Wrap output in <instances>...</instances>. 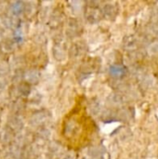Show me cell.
<instances>
[{
  "mask_svg": "<svg viewBox=\"0 0 158 159\" xmlns=\"http://www.w3.org/2000/svg\"><path fill=\"white\" fill-rule=\"evenodd\" d=\"M85 17L90 23H96L102 18V8L99 7L97 2H88L85 7Z\"/></svg>",
  "mask_w": 158,
  "mask_h": 159,
  "instance_id": "6da1fadb",
  "label": "cell"
},
{
  "mask_svg": "<svg viewBox=\"0 0 158 159\" xmlns=\"http://www.w3.org/2000/svg\"><path fill=\"white\" fill-rule=\"evenodd\" d=\"M51 114L47 110H39L34 112L30 117V124L35 128H44L45 125L50 120Z\"/></svg>",
  "mask_w": 158,
  "mask_h": 159,
  "instance_id": "7a4b0ae2",
  "label": "cell"
},
{
  "mask_svg": "<svg viewBox=\"0 0 158 159\" xmlns=\"http://www.w3.org/2000/svg\"><path fill=\"white\" fill-rule=\"evenodd\" d=\"M82 33H83V27L79 22V20L74 18L69 19L67 23V30H66L67 36L70 38H74L81 35Z\"/></svg>",
  "mask_w": 158,
  "mask_h": 159,
  "instance_id": "3957f363",
  "label": "cell"
},
{
  "mask_svg": "<svg viewBox=\"0 0 158 159\" xmlns=\"http://www.w3.org/2000/svg\"><path fill=\"white\" fill-rule=\"evenodd\" d=\"M53 55L57 61H63L67 55L66 44L63 38H58L55 40L54 46L52 48Z\"/></svg>",
  "mask_w": 158,
  "mask_h": 159,
  "instance_id": "277c9868",
  "label": "cell"
},
{
  "mask_svg": "<svg viewBox=\"0 0 158 159\" xmlns=\"http://www.w3.org/2000/svg\"><path fill=\"white\" fill-rule=\"evenodd\" d=\"M40 80V73L36 69H28L22 73V81L30 86L36 85Z\"/></svg>",
  "mask_w": 158,
  "mask_h": 159,
  "instance_id": "5b68a950",
  "label": "cell"
},
{
  "mask_svg": "<svg viewBox=\"0 0 158 159\" xmlns=\"http://www.w3.org/2000/svg\"><path fill=\"white\" fill-rule=\"evenodd\" d=\"M16 134L10 128L6 126L0 132V143L4 146H9L13 143Z\"/></svg>",
  "mask_w": 158,
  "mask_h": 159,
  "instance_id": "8992f818",
  "label": "cell"
},
{
  "mask_svg": "<svg viewBox=\"0 0 158 159\" xmlns=\"http://www.w3.org/2000/svg\"><path fill=\"white\" fill-rule=\"evenodd\" d=\"M118 12V8L115 4L113 3H107L102 7V17L108 20H113L116 17Z\"/></svg>",
  "mask_w": 158,
  "mask_h": 159,
  "instance_id": "52a82bcc",
  "label": "cell"
},
{
  "mask_svg": "<svg viewBox=\"0 0 158 159\" xmlns=\"http://www.w3.org/2000/svg\"><path fill=\"white\" fill-rule=\"evenodd\" d=\"M31 88L32 86L29 84L24 81H20L15 87V95L19 98H26L31 93Z\"/></svg>",
  "mask_w": 158,
  "mask_h": 159,
  "instance_id": "ba28073f",
  "label": "cell"
},
{
  "mask_svg": "<svg viewBox=\"0 0 158 159\" xmlns=\"http://www.w3.org/2000/svg\"><path fill=\"white\" fill-rule=\"evenodd\" d=\"M7 126L8 128H10L15 133H18V132H20L22 129V128H23V122H22L21 118L19 116L15 115V116H10V118L7 121Z\"/></svg>",
  "mask_w": 158,
  "mask_h": 159,
  "instance_id": "9c48e42d",
  "label": "cell"
},
{
  "mask_svg": "<svg viewBox=\"0 0 158 159\" xmlns=\"http://www.w3.org/2000/svg\"><path fill=\"white\" fill-rule=\"evenodd\" d=\"M109 72H110V75L113 77H115V78H122L127 73V68L122 64L116 63V64H114V65H112L110 67Z\"/></svg>",
  "mask_w": 158,
  "mask_h": 159,
  "instance_id": "30bf717a",
  "label": "cell"
},
{
  "mask_svg": "<svg viewBox=\"0 0 158 159\" xmlns=\"http://www.w3.org/2000/svg\"><path fill=\"white\" fill-rule=\"evenodd\" d=\"M83 159H103V150L100 146L90 147Z\"/></svg>",
  "mask_w": 158,
  "mask_h": 159,
  "instance_id": "8fae6325",
  "label": "cell"
},
{
  "mask_svg": "<svg viewBox=\"0 0 158 159\" xmlns=\"http://www.w3.org/2000/svg\"><path fill=\"white\" fill-rule=\"evenodd\" d=\"M34 149L29 143L24 144L20 149V159H34Z\"/></svg>",
  "mask_w": 158,
  "mask_h": 159,
  "instance_id": "7c38bea8",
  "label": "cell"
},
{
  "mask_svg": "<svg viewBox=\"0 0 158 159\" xmlns=\"http://www.w3.org/2000/svg\"><path fill=\"white\" fill-rule=\"evenodd\" d=\"M10 12L13 16L17 17L19 15H20L21 13L24 12L25 10V3L22 2V1H16V2H13L11 5H10Z\"/></svg>",
  "mask_w": 158,
  "mask_h": 159,
  "instance_id": "4fadbf2b",
  "label": "cell"
},
{
  "mask_svg": "<svg viewBox=\"0 0 158 159\" xmlns=\"http://www.w3.org/2000/svg\"><path fill=\"white\" fill-rule=\"evenodd\" d=\"M85 51H86V45L83 44V42H77L73 45V47L71 48L70 53L74 57H78V56H81Z\"/></svg>",
  "mask_w": 158,
  "mask_h": 159,
  "instance_id": "5bb4252c",
  "label": "cell"
},
{
  "mask_svg": "<svg viewBox=\"0 0 158 159\" xmlns=\"http://www.w3.org/2000/svg\"><path fill=\"white\" fill-rule=\"evenodd\" d=\"M62 15H63V13L61 12L59 9H56L53 12V14L51 16V20H50V22L53 24V26H58L60 24V22L62 21Z\"/></svg>",
  "mask_w": 158,
  "mask_h": 159,
  "instance_id": "9a60e30c",
  "label": "cell"
},
{
  "mask_svg": "<svg viewBox=\"0 0 158 159\" xmlns=\"http://www.w3.org/2000/svg\"><path fill=\"white\" fill-rule=\"evenodd\" d=\"M77 158V155L73 152V151H70L68 153H66L61 159H76Z\"/></svg>",
  "mask_w": 158,
  "mask_h": 159,
  "instance_id": "2e32d148",
  "label": "cell"
},
{
  "mask_svg": "<svg viewBox=\"0 0 158 159\" xmlns=\"http://www.w3.org/2000/svg\"><path fill=\"white\" fill-rule=\"evenodd\" d=\"M5 159H16V157H15L14 154H10V155L7 156V157H6Z\"/></svg>",
  "mask_w": 158,
  "mask_h": 159,
  "instance_id": "e0dca14e",
  "label": "cell"
},
{
  "mask_svg": "<svg viewBox=\"0 0 158 159\" xmlns=\"http://www.w3.org/2000/svg\"><path fill=\"white\" fill-rule=\"evenodd\" d=\"M1 123H2V116L0 114V126H1Z\"/></svg>",
  "mask_w": 158,
  "mask_h": 159,
  "instance_id": "ac0fdd59",
  "label": "cell"
}]
</instances>
